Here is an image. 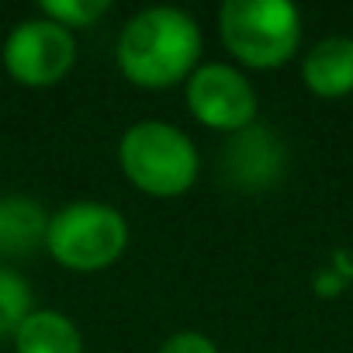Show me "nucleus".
<instances>
[{
  "mask_svg": "<svg viewBox=\"0 0 353 353\" xmlns=\"http://www.w3.org/2000/svg\"><path fill=\"white\" fill-rule=\"evenodd\" d=\"M125 246L128 225L108 205L80 201L49 219L46 250L70 270H104L125 253Z\"/></svg>",
  "mask_w": 353,
  "mask_h": 353,
  "instance_id": "obj_4",
  "label": "nucleus"
},
{
  "mask_svg": "<svg viewBox=\"0 0 353 353\" xmlns=\"http://www.w3.org/2000/svg\"><path fill=\"white\" fill-rule=\"evenodd\" d=\"M219 32L239 63L274 70L298 52L301 18L288 0H225L219 11Z\"/></svg>",
  "mask_w": 353,
  "mask_h": 353,
  "instance_id": "obj_3",
  "label": "nucleus"
},
{
  "mask_svg": "<svg viewBox=\"0 0 353 353\" xmlns=\"http://www.w3.org/2000/svg\"><path fill=\"white\" fill-rule=\"evenodd\" d=\"M18 353H83L80 329L59 312H32L14 332Z\"/></svg>",
  "mask_w": 353,
  "mask_h": 353,
  "instance_id": "obj_10",
  "label": "nucleus"
},
{
  "mask_svg": "<svg viewBox=\"0 0 353 353\" xmlns=\"http://www.w3.org/2000/svg\"><path fill=\"white\" fill-rule=\"evenodd\" d=\"M188 108L191 114L219 132H243L253 125L256 114V94L250 87V80L222 63L201 66L191 73L188 80Z\"/></svg>",
  "mask_w": 353,
  "mask_h": 353,
  "instance_id": "obj_6",
  "label": "nucleus"
},
{
  "mask_svg": "<svg viewBox=\"0 0 353 353\" xmlns=\"http://www.w3.org/2000/svg\"><path fill=\"white\" fill-rule=\"evenodd\" d=\"M32 315V288L21 281V274L0 267V336L18 332V325Z\"/></svg>",
  "mask_w": 353,
  "mask_h": 353,
  "instance_id": "obj_11",
  "label": "nucleus"
},
{
  "mask_svg": "<svg viewBox=\"0 0 353 353\" xmlns=\"http://www.w3.org/2000/svg\"><path fill=\"white\" fill-rule=\"evenodd\" d=\"M284 159L288 156H284L281 139L270 128L253 121L250 128L236 132L225 142V149L219 156V173L225 176L229 188L253 194V191H267L277 181L284 170Z\"/></svg>",
  "mask_w": 353,
  "mask_h": 353,
  "instance_id": "obj_7",
  "label": "nucleus"
},
{
  "mask_svg": "<svg viewBox=\"0 0 353 353\" xmlns=\"http://www.w3.org/2000/svg\"><path fill=\"white\" fill-rule=\"evenodd\" d=\"M159 353H219V346L201 332H176L159 346Z\"/></svg>",
  "mask_w": 353,
  "mask_h": 353,
  "instance_id": "obj_13",
  "label": "nucleus"
},
{
  "mask_svg": "<svg viewBox=\"0 0 353 353\" xmlns=\"http://www.w3.org/2000/svg\"><path fill=\"white\" fill-rule=\"evenodd\" d=\"M77 59V42L70 28L42 18V21H21L4 46V66L8 73L25 87H52L59 83Z\"/></svg>",
  "mask_w": 353,
  "mask_h": 353,
  "instance_id": "obj_5",
  "label": "nucleus"
},
{
  "mask_svg": "<svg viewBox=\"0 0 353 353\" xmlns=\"http://www.w3.org/2000/svg\"><path fill=\"white\" fill-rule=\"evenodd\" d=\"M49 215L39 201L11 194L0 198V256H28L46 246Z\"/></svg>",
  "mask_w": 353,
  "mask_h": 353,
  "instance_id": "obj_9",
  "label": "nucleus"
},
{
  "mask_svg": "<svg viewBox=\"0 0 353 353\" xmlns=\"http://www.w3.org/2000/svg\"><path fill=\"white\" fill-rule=\"evenodd\" d=\"M305 87L319 97H346L353 94V39L332 35L308 49L301 66Z\"/></svg>",
  "mask_w": 353,
  "mask_h": 353,
  "instance_id": "obj_8",
  "label": "nucleus"
},
{
  "mask_svg": "<svg viewBox=\"0 0 353 353\" xmlns=\"http://www.w3.org/2000/svg\"><path fill=\"white\" fill-rule=\"evenodd\" d=\"M118 159L125 176L149 198H176L198 181V149L173 125L139 121L121 135Z\"/></svg>",
  "mask_w": 353,
  "mask_h": 353,
  "instance_id": "obj_2",
  "label": "nucleus"
},
{
  "mask_svg": "<svg viewBox=\"0 0 353 353\" xmlns=\"http://www.w3.org/2000/svg\"><path fill=\"white\" fill-rule=\"evenodd\" d=\"M198 56L201 32L194 18L176 8H149L135 14L118 39L121 73L145 90H163L181 80H191Z\"/></svg>",
  "mask_w": 353,
  "mask_h": 353,
  "instance_id": "obj_1",
  "label": "nucleus"
},
{
  "mask_svg": "<svg viewBox=\"0 0 353 353\" xmlns=\"http://www.w3.org/2000/svg\"><path fill=\"white\" fill-rule=\"evenodd\" d=\"M108 0H42L46 18L63 28H90L108 14Z\"/></svg>",
  "mask_w": 353,
  "mask_h": 353,
  "instance_id": "obj_12",
  "label": "nucleus"
}]
</instances>
